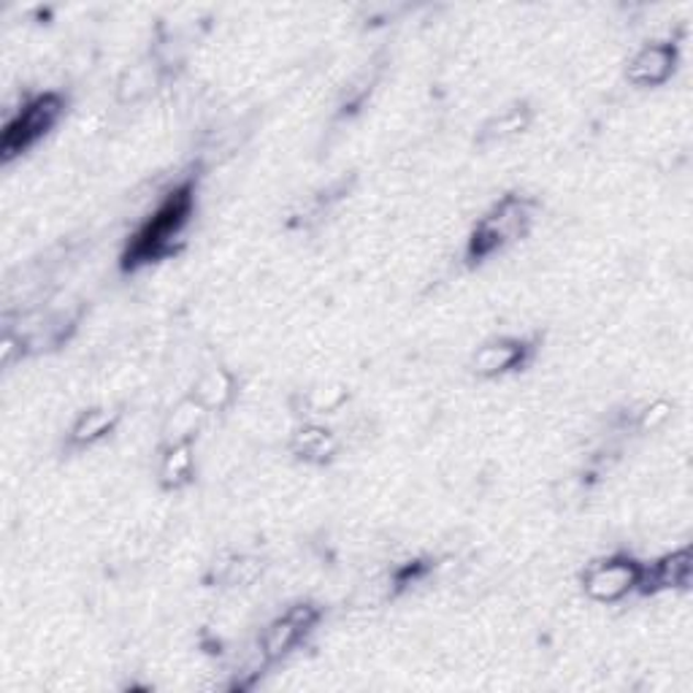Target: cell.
I'll use <instances>...</instances> for the list:
<instances>
[{"instance_id":"5","label":"cell","mask_w":693,"mask_h":693,"mask_svg":"<svg viewBox=\"0 0 693 693\" xmlns=\"http://www.w3.org/2000/svg\"><path fill=\"white\" fill-rule=\"evenodd\" d=\"M529 357L531 344L525 342V339L499 337L490 339V342H485L482 346H477V352L472 355V372L485 379L504 377V374L518 372L520 366H525Z\"/></svg>"},{"instance_id":"13","label":"cell","mask_w":693,"mask_h":693,"mask_svg":"<svg viewBox=\"0 0 693 693\" xmlns=\"http://www.w3.org/2000/svg\"><path fill=\"white\" fill-rule=\"evenodd\" d=\"M531 125V109L525 103H515V106L504 109L496 117H490L488 123L479 130V141L493 144V141H507V138L520 136Z\"/></svg>"},{"instance_id":"3","label":"cell","mask_w":693,"mask_h":693,"mask_svg":"<svg viewBox=\"0 0 693 693\" xmlns=\"http://www.w3.org/2000/svg\"><path fill=\"white\" fill-rule=\"evenodd\" d=\"M63 109H66V98L60 92H42V95H33L31 101L22 103L20 112L5 123L3 136H0V155H3V163H11L16 155L27 152L33 144H38L42 138L57 125V120L63 117Z\"/></svg>"},{"instance_id":"17","label":"cell","mask_w":693,"mask_h":693,"mask_svg":"<svg viewBox=\"0 0 693 693\" xmlns=\"http://www.w3.org/2000/svg\"><path fill=\"white\" fill-rule=\"evenodd\" d=\"M669 418V404H656V407H648L639 418V429L643 431H656L658 425L667 423Z\"/></svg>"},{"instance_id":"8","label":"cell","mask_w":693,"mask_h":693,"mask_svg":"<svg viewBox=\"0 0 693 693\" xmlns=\"http://www.w3.org/2000/svg\"><path fill=\"white\" fill-rule=\"evenodd\" d=\"M234 396L236 379L234 374L223 366H212L206 368V372H201L198 379L193 383V393H190V398H193L206 414L219 412V409L228 407V404L234 401Z\"/></svg>"},{"instance_id":"11","label":"cell","mask_w":693,"mask_h":693,"mask_svg":"<svg viewBox=\"0 0 693 693\" xmlns=\"http://www.w3.org/2000/svg\"><path fill=\"white\" fill-rule=\"evenodd\" d=\"M304 637V628L285 612V615L274 617V621L263 628V634H260V650H263V656L269 658V661H280V658H285Z\"/></svg>"},{"instance_id":"16","label":"cell","mask_w":693,"mask_h":693,"mask_svg":"<svg viewBox=\"0 0 693 693\" xmlns=\"http://www.w3.org/2000/svg\"><path fill=\"white\" fill-rule=\"evenodd\" d=\"M149 87H152V73H149V68L130 66L128 71L120 77V84H117L120 101H125V103L138 101L141 95H147Z\"/></svg>"},{"instance_id":"7","label":"cell","mask_w":693,"mask_h":693,"mask_svg":"<svg viewBox=\"0 0 693 693\" xmlns=\"http://www.w3.org/2000/svg\"><path fill=\"white\" fill-rule=\"evenodd\" d=\"M693 575V556L689 547L667 553L656 564L643 566V580H639V593H658V591H683L691 586Z\"/></svg>"},{"instance_id":"15","label":"cell","mask_w":693,"mask_h":693,"mask_svg":"<svg viewBox=\"0 0 693 693\" xmlns=\"http://www.w3.org/2000/svg\"><path fill=\"white\" fill-rule=\"evenodd\" d=\"M260 577H263V561L258 556H236L223 569V582L230 588H250Z\"/></svg>"},{"instance_id":"9","label":"cell","mask_w":693,"mask_h":693,"mask_svg":"<svg viewBox=\"0 0 693 693\" xmlns=\"http://www.w3.org/2000/svg\"><path fill=\"white\" fill-rule=\"evenodd\" d=\"M195 472V455H193V439H182V442L166 444L163 455H160L158 477L166 490H179L193 479Z\"/></svg>"},{"instance_id":"10","label":"cell","mask_w":693,"mask_h":693,"mask_svg":"<svg viewBox=\"0 0 693 693\" xmlns=\"http://www.w3.org/2000/svg\"><path fill=\"white\" fill-rule=\"evenodd\" d=\"M337 436L317 423H304L302 429H296V433L291 436L293 453H296L298 458L309 461V464H326L328 458L337 455Z\"/></svg>"},{"instance_id":"14","label":"cell","mask_w":693,"mask_h":693,"mask_svg":"<svg viewBox=\"0 0 693 693\" xmlns=\"http://www.w3.org/2000/svg\"><path fill=\"white\" fill-rule=\"evenodd\" d=\"M204 414L206 412L193 401V398H188V401L179 404V407L169 414V420H166V429H163L166 444L182 442V439H193V433L198 431Z\"/></svg>"},{"instance_id":"1","label":"cell","mask_w":693,"mask_h":693,"mask_svg":"<svg viewBox=\"0 0 693 693\" xmlns=\"http://www.w3.org/2000/svg\"><path fill=\"white\" fill-rule=\"evenodd\" d=\"M195 209V190L193 182H182L166 195L158 209L149 215L147 223L133 234L128 250H125V269H138V265L158 263V260L171 258L182 247L184 234H188L190 217Z\"/></svg>"},{"instance_id":"12","label":"cell","mask_w":693,"mask_h":693,"mask_svg":"<svg viewBox=\"0 0 693 693\" xmlns=\"http://www.w3.org/2000/svg\"><path fill=\"white\" fill-rule=\"evenodd\" d=\"M117 418L120 414L109 407L84 409V412L73 420L71 433H68V436H71V444L73 447H90V444L101 442L106 433L114 431Z\"/></svg>"},{"instance_id":"6","label":"cell","mask_w":693,"mask_h":693,"mask_svg":"<svg viewBox=\"0 0 693 693\" xmlns=\"http://www.w3.org/2000/svg\"><path fill=\"white\" fill-rule=\"evenodd\" d=\"M678 46L672 42L645 44L637 55L628 60L626 79L634 87H661L669 82L678 68Z\"/></svg>"},{"instance_id":"4","label":"cell","mask_w":693,"mask_h":693,"mask_svg":"<svg viewBox=\"0 0 693 693\" xmlns=\"http://www.w3.org/2000/svg\"><path fill=\"white\" fill-rule=\"evenodd\" d=\"M643 566L632 556H610L588 564L582 571V591L591 602L615 604L628 593L639 591Z\"/></svg>"},{"instance_id":"2","label":"cell","mask_w":693,"mask_h":693,"mask_svg":"<svg viewBox=\"0 0 693 693\" xmlns=\"http://www.w3.org/2000/svg\"><path fill=\"white\" fill-rule=\"evenodd\" d=\"M534 198H525V195L518 193L504 195L499 204H493L479 217V223L469 236V245H466V258L472 263H482L485 258L496 255L499 250L510 247L512 241L523 239L531 230V225H534Z\"/></svg>"}]
</instances>
